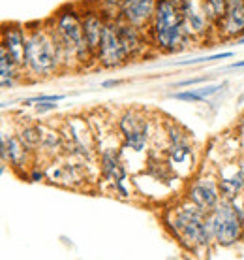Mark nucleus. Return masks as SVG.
<instances>
[{"label":"nucleus","mask_w":244,"mask_h":260,"mask_svg":"<svg viewBox=\"0 0 244 260\" xmlns=\"http://www.w3.org/2000/svg\"><path fill=\"white\" fill-rule=\"evenodd\" d=\"M227 4L229 0H207V8H209V13H211L212 21L218 25L222 17L225 15V10H227Z\"/></svg>","instance_id":"23"},{"label":"nucleus","mask_w":244,"mask_h":260,"mask_svg":"<svg viewBox=\"0 0 244 260\" xmlns=\"http://www.w3.org/2000/svg\"><path fill=\"white\" fill-rule=\"evenodd\" d=\"M238 44H244V36L242 38H238Z\"/></svg>","instance_id":"31"},{"label":"nucleus","mask_w":244,"mask_h":260,"mask_svg":"<svg viewBox=\"0 0 244 260\" xmlns=\"http://www.w3.org/2000/svg\"><path fill=\"white\" fill-rule=\"evenodd\" d=\"M231 202H233V206H235V209H237L240 221H242V224H244V192H240L238 196L231 198Z\"/></svg>","instance_id":"25"},{"label":"nucleus","mask_w":244,"mask_h":260,"mask_svg":"<svg viewBox=\"0 0 244 260\" xmlns=\"http://www.w3.org/2000/svg\"><path fill=\"white\" fill-rule=\"evenodd\" d=\"M179 6L182 12L184 28L192 38H203L216 26L209 13L207 0H180Z\"/></svg>","instance_id":"9"},{"label":"nucleus","mask_w":244,"mask_h":260,"mask_svg":"<svg viewBox=\"0 0 244 260\" xmlns=\"http://www.w3.org/2000/svg\"><path fill=\"white\" fill-rule=\"evenodd\" d=\"M186 198L192 200L195 206H199L203 211H212L222 200V192H220L218 176H197L188 183L186 187Z\"/></svg>","instance_id":"10"},{"label":"nucleus","mask_w":244,"mask_h":260,"mask_svg":"<svg viewBox=\"0 0 244 260\" xmlns=\"http://www.w3.org/2000/svg\"><path fill=\"white\" fill-rule=\"evenodd\" d=\"M120 83L118 79H109V81H103L102 83V87H116V85Z\"/></svg>","instance_id":"28"},{"label":"nucleus","mask_w":244,"mask_h":260,"mask_svg":"<svg viewBox=\"0 0 244 260\" xmlns=\"http://www.w3.org/2000/svg\"><path fill=\"white\" fill-rule=\"evenodd\" d=\"M2 172H6V164H10L13 170H25L34 160V153L28 145L19 138V134H2Z\"/></svg>","instance_id":"11"},{"label":"nucleus","mask_w":244,"mask_h":260,"mask_svg":"<svg viewBox=\"0 0 244 260\" xmlns=\"http://www.w3.org/2000/svg\"><path fill=\"white\" fill-rule=\"evenodd\" d=\"M209 78H193V79H186V81H179L177 83V87H188V85H195V83H203V81H207Z\"/></svg>","instance_id":"27"},{"label":"nucleus","mask_w":244,"mask_h":260,"mask_svg":"<svg viewBox=\"0 0 244 260\" xmlns=\"http://www.w3.org/2000/svg\"><path fill=\"white\" fill-rule=\"evenodd\" d=\"M98 170L105 181L109 183L113 190L120 198H130V190L126 189V181H128V172L124 168L122 162V147H103L98 149Z\"/></svg>","instance_id":"7"},{"label":"nucleus","mask_w":244,"mask_h":260,"mask_svg":"<svg viewBox=\"0 0 244 260\" xmlns=\"http://www.w3.org/2000/svg\"><path fill=\"white\" fill-rule=\"evenodd\" d=\"M34 106H36V111H38V113H47V111H53L58 108V104H55L53 100H44V102H38V104H34Z\"/></svg>","instance_id":"26"},{"label":"nucleus","mask_w":244,"mask_h":260,"mask_svg":"<svg viewBox=\"0 0 244 260\" xmlns=\"http://www.w3.org/2000/svg\"><path fill=\"white\" fill-rule=\"evenodd\" d=\"M147 32L150 38V46L164 53L180 51L192 40V36L184 28L180 6L173 0H158L154 19Z\"/></svg>","instance_id":"3"},{"label":"nucleus","mask_w":244,"mask_h":260,"mask_svg":"<svg viewBox=\"0 0 244 260\" xmlns=\"http://www.w3.org/2000/svg\"><path fill=\"white\" fill-rule=\"evenodd\" d=\"M209 226L220 247H231L244 236V224L229 198H222L218 206L209 211Z\"/></svg>","instance_id":"5"},{"label":"nucleus","mask_w":244,"mask_h":260,"mask_svg":"<svg viewBox=\"0 0 244 260\" xmlns=\"http://www.w3.org/2000/svg\"><path fill=\"white\" fill-rule=\"evenodd\" d=\"M240 134H242V140H244V121H242V124H240Z\"/></svg>","instance_id":"30"},{"label":"nucleus","mask_w":244,"mask_h":260,"mask_svg":"<svg viewBox=\"0 0 244 260\" xmlns=\"http://www.w3.org/2000/svg\"><path fill=\"white\" fill-rule=\"evenodd\" d=\"M53 28L57 30L62 42L68 59H73L79 64L87 66L89 62H96V53L92 51L83 32V12L73 6H64L51 19Z\"/></svg>","instance_id":"4"},{"label":"nucleus","mask_w":244,"mask_h":260,"mask_svg":"<svg viewBox=\"0 0 244 260\" xmlns=\"http://www.w3.org/2000/svg\"><path fill=\"white\" fill-rule=\"evenodd\" d=\"M23 70L10 53L0 46V83H2V89H12L15 79L19 78V72Z\"/></svg>","instance_id":"19"},{"label":"nucleus","mask_w":244,"mask_h":260,"mask_svg":"<svg viewBox=\"0 0 244 260\" xmlns=\"http://www.w3.org/2000/svg\"><path fill=\"white\" fill-rule=\"evenodd\" d=\"M25 44H26V28L19 23H8L2 28V44L13 60L23 68L25 66Z\"/></svg>","instance_id":"16"},{"label":"nucleus","mask_w":244,"mask_h":260,"mask_svg":"<svg viewBox=\"0 0 244 260\" xmlns=\"http://www.w3.org/2000/svg\"><path fill=\"white\" fill-rule=\"evenodd\" d=\"M105 25H107V19L102 15V12L98 8H92V10H87L83 12V32L85 40L89 42V46L92 47V51H98V46L102 42L103 30H105Z\"/></svg>","instance_id":"18"},{"label":"nucleus","mask_w":244,"mask_h":260,"mask_svg":"<svg viewBox=\"0 0 244 260\" xmlns=\"http://www.w3.org/2000/svg\"><path fill=\"white\" fill-rule=\"evenodd\" d=\"M116 28H118V36H120L128 59H137L150 46V38H148V32H145V28L130 25L122 19H116Z\"/></svg>","instance_id":"14"},{"label":"nucleus","mask_w":244,"mask_h":260,"mask_svg":"<svg viewBox=\"0 0 244 260\" xmlns=\"http://www.w3.org/2000/svg\"><path fill=\"white\" fill-rule=\"evenodd\" d=\"M118 134H120V147L122 149H130L132 153H143L148 147V140H150V119L145 111L137 110V108H130L118 117L116 123Z\"/></svg>","instance_id":"6"},{"label":"nucleus","mask_w":244,"mask_h":260,"mask_svg":"<svg viewBox=\"0 0 244 260\" xmlns=\"http://www.w3.org/2000/svg\"><path fill=\"white\" fill-rule=\"evenodd\" d=\"M173 2H177V4H180V0H173Z\"/></svg>","instance_id":"32"},{"label":"nucleus","mask_w":244,"mask_h":260,"mask_svg":"<svg viewBox=\"0 0 244 260\" xmlns=\"http://www.w3.org/2000/svg\"><path fill=\"white\" fill-rule=\"evenodd\" d=\"M220 32L222 38H242L244 34V0H229L225 15L222 17Z\"/></svg>","instance_id":"17"},{"label":"nucleus","mask_w":244,"mask_h":260,"mask_svg":"<svg viewBox=\"0 0 244 260\" xmlns=\"http://www.w3.org/2000/svg\"><path fill=\"white\" fill-rule=\"evenodd\" d=\"M222 89V85H207V87H199V89H188L182 92H175L173 98L182 100V102H203L207 98H211L212 94Z\"/></svg>","instance_id":"20"},{"label":"nucleus","mask_w":244,"mask_h":260,"mask_svg":"<svg viewBox=\"0 0 244 260\" xmlns=\"http://www.w3.org/2000/svg\"><path fill=\"white\" fill-rule=\"evenodd\" d=\"M166 158L169 168L180 179L190 176L193 170V147L192 142H167Z\"/></svg>","instance_id":"13"},{"label":"nucleus","mask_w":244,"mask_h":260,"mask_svg":"<svg viewBox=\"0 0 244 260\" xmlns=\"http://www.w3.org/2000/svg\"><path fill=\"white\" fill-rule=\"evenodd\" d=\"M164 226L188 253H207L211 245L216 243L209 226V213L195 206L192 200H188L186 196L166 209Z\"/></svg>","instance_id":"1"},{"label":"nucleus","mask_w":244,"mask_h":260,"mask_svg":"<svg viewBox=\"0 0 244 260\" xmlns=\"http://www.w3.org/2000/svg\"><path fill=\"white\" fill-rule=\"evenodd\" d=\"M26 28V26H25ZM68 64L64 46L53 28L51 21L36 28H26L25 44V66L23 70L36 79L55 76L62 66Z\"/></svg>","instance_id":"2"},{"label":"nucleus","mask_w":244,"mask_h":260,"mask_svg":"<svg viewBox=\"0 0 244 260\" xmlns=\"http://www.w3.org/2000/svg\"><path fill=\"white\" fill-rule=\"evenodd\" d=\"M235 68H244V60H238V62H235Z\"/></svg>","instance_id":"29"},{"label":"nucleus","mask_w":244,"mask_h":260,"mask_svg":"<svg viewBox=\"0 0 244 260\" xmlns=\"http://www.w3.org/2000/svg\"><path fill=\"white\" fill-rule=\"evenodd\" d=\"M218 185L222 198H235L244 192V166L242 164H224L218 168Z\"/></svg>","instance_id":"15"},{"label":"nucleus","mask_w":244,"mask_h":260,"mask_svg":"<svg viewBox=\"0 0 244 260\" xmlns=\"http://www.w3.org/2000/svg\"><path fill=\"white\" fill-rule=\"evenodd\" d=\"M17 134L34 153H39V147H42V124H23L17 130Z\"/></svg>","instance_id":"21"},{"label":"nucleus","mask_w":244,"mask_h":260,"mask_svg":"<svg viewBox=\"0 0 244 260\" xmlns=\"http://www.w3.org/2000/svg\"><path fill=\"white\" fill-rule=\"evenodd\" d=\"M64 94H39V96H32V98H26L23 100V104L25 106H34L38 104V102H44V100H53V102H60V100H64Z\"/></svg>","instance_id":"24"},{"label":"nucleus","mask_w":244,"mask_h":260,"mask_svg":"<svg viewBox=\"0 0 244 260\" xmlns=\"http://www.w3.org/2000/svg\"><path fill=\"white\" fill-rule=\"evenodd\" d=\"M124 0H98L96 8L102 12V15L107 21L111 19H120V8Z\"/></svg>","instance_id":"22"},{"label":"nucleus","mask_w":244,"mask_h":260,"mask_svg":"<svg viewBox=\"0 0 244 260\" xmlns=\"http://www.w3.org/2000/svg\"><path fill=\"white\" fill-rule=\"evenodd\" d=\"M128 55L124 51V46L118 36V28H116V19L107 21L105 30H103L102 42L98 46L96 51V62L102 68H120L128 62Z\"/></svg>","instance_id":"8"},{"label":"nucleus","mask_w":244,"mask_h":260,"mask_svg":"<svg viewBox=\"0 0 244 260\" xmlns=\"http://www.w3.org/2000/svg\"><path fill=\"white\" fill-rule=\"evenodd\" d=\"M158 0H124L120 8V19L147 30L154 19Z\"/></svg>","instance_id":"12"}]
</instances>
